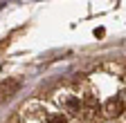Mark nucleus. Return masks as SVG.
<instances>
[{"label": "nucleus", "instance_id": "nucleus-1", "mask_svg": "<svg viewBox=\"0 0 126 123\" xmlns=\"http://www.w3.org/2000/svg\"><path fill=\"white\" fill-rule=\"evenodd\" d=\"M106 112L110 114V116H119L122 112H124V99L119 96H115V99H110L108 103H106Z\"/></svg>", "mask_w": 126, "mask_h": 123}, {"label": "nucleus", "instance_id": "nucleus-2", "mask_svg": "<svg viewBox=\"0 0 126 123\" xmlns=\"http://www.w3.org/2000/svg\"><path fill=\"white\" fill-rule=\"evenodd\" d=\"M16 87H18V83H16V81H5L2 85H0V101H5L7 96H11V92L16 89Z\"/></svg>", "mask_w": 126, "mask_h": 123}, {"label": "nucleus", "instance_id": "nucleus-3", "mask_svg": "<svg viewBox=\"0 0 126 123\" xmlns=\"http://www.w3.org/2000/svg\"><path fill=\"white\" fill-rule=\"evenodd\" d=\"M47 123H68L65 119H63V114H54V116H50V121Z\"/></svg>", "mask_w": 126, "mask_h": 123}]
</instances>
